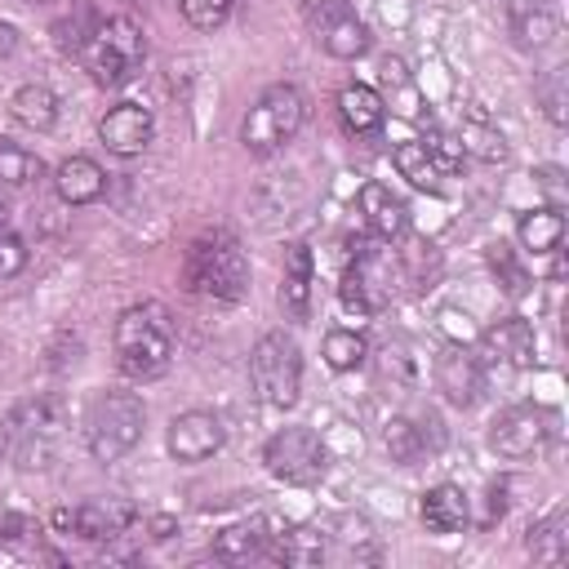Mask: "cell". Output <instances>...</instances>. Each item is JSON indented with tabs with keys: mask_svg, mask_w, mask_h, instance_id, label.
Returning a JSON list of instances; mask_svg holds the SVG:
<instances>
[{
	"mask_svg": "<svg viewBox=\"0 0 569 569\" xmlns=\"http://www.w3.org/2000/svg\"><path fill=\"white\" fill-rule=\"evenodd\" d=\"M173 360V320L160 302H133L116 320V365L133 382H151Z\"/></svg>",
	"mask_w": 569,
	"mask_h": 569,
	"instance_id": "obj_1",
	"label": "cell"
},
{
	"mask_svg": "<svg viewBox=\"0 0 569 569\" xmlns=\"http://www.w3.org/2000/svg\"><path fill=\"white\" fill-rule=\"evenodd\" d=\"M62 431H67V413L53 396H27L9 409L4 418V445L9 458L22 471H44L58 449H62Z\"/></svg>",
	"mask_w": 569,
	"mask_h": 569,
	"instance_id": "obj_2",
	"label": "cell"
},
{
	"mask_svg": "<svg viewBox=\"0 0 569 569\" xmlns=\"http://www.w3.org/2000/svg\"><path fill=\"white\" fill-rule=\"evenodd\" d=\"M182 276H187L191 293H204L213 302H240L244 289H249V258H244L236 236L213 231V236H200L187 249Z\"/></svg>",
	"mask_w": 569,
	"mask_h": 569,
	"instance_id": "obj_3",
	"label": "cell"
},
{
	"mask_svg": "<svg viewBox=\"0 0 569 569\" xmlns=\"http://www.w3.org/2000/svg\"><path fill=\"white\" fill-rule=\"evenodd\" d=\"M147 431V405L133 391H98L84 409V445L98 462H120Z\"/></svg>",
	"mask_w": 569,
	"mask_h": 569,
	"instance_id": "obj_4",
	"label": "cell"
},
{
	"mask_svg": "<svg viewBox=\"0 0 569 569\" xmlns=\"http://www.w3.org/2000/svg\"><path fill=\"white\" fill-rule=\"evenodd\" d=\"M76 58L84 62V71H89L98 84L116 89V84H124V80H133V76L142 71V62H147V36H142V27H138L133 18H124V13L98 18L93 36L84 40V49H80Z\"/></svg>",
	"mask_w": 569,
	"mask_h": 569,
	"instance_id": "obj_5",
	"label": "cell"
},
{
	"mask_svg": "<svg viewBox=\"0 0 569 569\" xmlns=\"http://www.w3.org/2000/svg\"><path fill=\"white\" fill-rule=\"evenodd\" d=\"M302 120H307V98H302V89L298 84H267L258 98H253V107L244 111V120H240V142H244V151H253V156H271V151H280L284 142H293L298 138V129H302Z\"/></svg>",
	"mask_w": 569,
	"mask_h": 569,
	"instance_id": "obj_6",
	"label": "cell"
},
{
	"mask_svg": "<svg viewBox=\"0 0 569 569\" xmlns=\"http://www.w3.org/2000/svg\"><path fill=\"white\" fill-rule=\"evenodd\" d=\"M249 378H253V391H258L262 405L293 409L298 396H302V351H298V342L280 329L262 333L249 351Z\"/></svg>",
	"mask_w": 569,
	"mask_h": 569,
	"instance_id": "obj_7",
	"label": "cell"
},
{
	"mask_svg": "<svg viewBox=\"0 0 569 569\" xmlns=\"http://www.w3.org/2000/svg\"><path fill=\"white\" fill-rule=\"evenodd\" d=\"M262 462H267V471L276 480L298 485V489H311L329 471V449H325V440L311 427H280V431L267 436Z\"/></svg>",
	"mask_w": 569,
	"mask_h": 569,
	"instance_id": "obj_8",
	"label": "cell"
},
{
	"mask_svg": "<svg viewBox=\"0 0 569 569\" xmlns=\"http://www.w3.org/2000/svg\"><path fill=\"white\" fill-rule=\"evenodd\" d=\"M396 293V262L387 249H356V262H347L342 271V284H338V298L347 311L356 316H373L391 302Z\"/></svg>",
	"mask_w": 569,
	"mask_h": 569,
	"instance_id": "obj_9",
	"label": "cell"
},
{
	"mask_svg": "<svg viewBox=\"0 0 569 569\" xmlns=\"http://www.w3.org/2000/svg\"><path fill=\"white\" fill-rule=\"evenodd\" d=\"M556 431V418L542 405H507L493 422H489V449L498 458H533L538 449H547Z\"/></svg>",
	"mask_w": 569,
	"mask_h": 569,
	"instance_id": "obj_10",
	"label": "cell"
},
{
	"mask_svg": "<svg viewBox=\"0 0 569 569\" xmlns=\"http://www.w3.org/2000/svg\"><path fill=\"white\" fill-rule=\"evenodd\" d=\"M307 13H311L316 44H320L329 58H338V62H356V58L369 53L373 36H369L365 18H356V9H351L347 0H320V4L307 9Z\"/></svg>",
	"mask_w": 569,
	"mask_h": 569,
	"instance_id": "obj_11",
	"label": "cell"
},
{
	"mask_svg": "<svg viewBox=\"0 0 569 569\" xmlns=\"http://www.w3.org/2000/svg\"><path fill=\"white\" fill-rule=\"evenodd\" d=\"M133 516L138 511L124 498H84L80 507L53 511V525L62 533H76V538H89V542H111L133 525Z\"/></svg>",
	"mask_w": 569,
	"mask_h": 569,
	"instance_id": "obj_12",
	"label": "cell"
},
{
	"mask_svg": "<svg viewBox=\"0 0 569 569\" xmlns=\"http://www.w3.org/2000/svg\"><path fill=\"white\" fill-rule=\"evenodd\" d=\"M222 440H227V427H222V418L209 413V409H187V413H178V418L169 422V436H164L169 453H173L178 462H187V467L213 458V453L222 449Z\"/></svg>",
	"mask_w": 569,
	"mask_h": 569,
	"instance_id": "obj_13",
	"label": "cell"
},
{
	"mask_svg": "<svg viewBox=\"0 0 569 569\" xmlns=\"http://www.w3.org/2000/svg\"><path fill=\"white\" fill-rule=\"evenodd\" d=\"M151 133H156V120L142 102H116L98 120V138L111 156H142L151 147Z\"/></svg>",
	"mask_w": 569,
	"mask_h": 569,
	"instance_id": "obj_14",
	"label": "cell"
},
{
	"mask_svg": "<svg viewBox=\"0 0 569 569\" xmlns=\"http://www.w3.org/2000/svg\"><path fill=\"white\" fill-rule=\"evenodd\" d=\"M436 387L445 391L449 405L471 409V405L480 400V391H485V365H480L467 347L449 342V347L436 356Z\"/></svg>",
	"mask_w": 569,
	"mask_h": 569,
	"instance_id": "obj_15",
	"label": "cell"
},
{
	"mask_svg": "<svg viewBox=\"0 0 569 569\" xmlns=\"http://www.w3.org/2000/svg\"><path fill=\"white\" fill-rule=\"evenodd\" d=\"M311 289H316V258L302 240L284 244V276H280V307L289 320H311Z\"/></svg>",
	"mask_w": 569,
	"mask_h": 569,
	"instance_id": "obj_16",
	"label": "cell"
},
{
	"mask_svg": "<svg viewBox=\"0 0 569 569\" xmlns=\"http://www.w3.org/2000/svg\"><path fill=\"white\" fill-rule=\"evenodd\" d=\"M485 351L493 360H502L507 369H533V356H538V333L525 316H502L493 320L485 333H480Z\"/></svg>",
	"mask_w": 569,
	"mask_h": 569,
	"instance_id": "obj_17",
	"label": "cell"
},
{
	"mask_svg": "<svg viewBox=\"0 0 569 569\" xmlns=\"http://www.w3.org/2000/svg\"><path fill=\"white\" fill-rule=\"evenodd\" d=\"M53 191H58L62 204L80 209V204L102 200V191H107V173H102V164H98L93 156H67V160L53 169Z\"/></svg>",
	"mask_w": 569,
	"mask_h": 569,
	"instance_id": "obj_18",
	"label": "cell"
},
{
	"mask_svg": "<svg viewBox=\"0 0 569 569\" xmlns=\"http://www.w3.org/2000/svg\"><path fill=\"white\" fill-rule=\"evenodd\" d=\"M213 556L227 565H249V560H276V533H267V520H240L227 525L213 538Z\"/></svg>",
	"mask_w": 569,
	"mask_h": 569,
	"instance_id": "obj_19",
	"label": "cell"
},
{
	"mask_svg": "<svg viewBox=\"0 0 569 569\" xmlns=\"http://www.w3.org/2000/svg\"><path fill=\"white\" fill-rule=\"evenodd\" d=\"M360 213H365V227L378 240H396L409 227V209H405V200L387 182H365L360 187Z\"/></svg>",
	"mask_w": 569,
	"mask_h": 569,
	"instance_id": "obj_20",
	"label": "cell"
},
{
	"mask_svg": "<svg viewBox=\"0 0 569 569\" xmlns=\"http://www.w3.org/2000/svg\"><path fill=\"white\" fill-rule=\"evenodd\" d=\"M418 516H422V525H427L431 533H458V529H467V520H471V502H467L462 485L440 480V485H431V489L422 493Z\"/></svg>",
	"mask_w": 569,
	"mask_h": 569,
	"instance_id": "obj_21",
	"label": "cell"
},
{
	"mask_svg": "<svg viewBox=\"0 0 569 569\" xmlns=\"http://www.w3.org/2000/svg\"><path fill=\"white\" fill-rule=\"evenodd\" d=\"M338 116H342L347 133L365 138V133H378V129H382L387 102H382V93H378L373 84H356V80H351V84L338 89Z\"/></svg>",
	"mask_w": 569,
	"mask_h": 569,
	"instance_id": "obj_22",
	"label": "cell"
},
{
	"mask_svg": "<svg viewBox=\"0 0 569 569\" xmlns=\"http://www.w3.org/2000/svg\"><path fill=\"white\" fill-rule=\"evenodd\" d=\"M502 9L520 49H547L556 40V13L542 0H502Z\"/></svg>",
	"mask_w": 569,
	"mask_h": 569,
	"instance_id": "obj_23",
	"label": "cell"
},
{
	"mask_svg": "<svg viewBox=\"0 0 569 569\" xmlns=\"http://www.w3.org/2000/svg\"><path fill=\"white\" fill-rule=\"evenodd\" d=\"M9 111L18 124H27L31 133H49L58 124V93L49 84H22L13 98H9Z\"/></svg>",
	"mask_w": 569,
	"mask_h": 569,
	"instance_id": "obj_24",
	"label": "cell"
},
{
	"mask_svg": "<svg viewBox=\"0 0 569 569\" xmlns=\"http://www.w3.org/2000/svg\"><path fill=\"white\" fill-rule=\"evenodd\" d=\"M516 236H520V244H525L529 253H556L560 240H565V213L551 209V204H538V209L520 213Z\"/></svg>",
	"mask_w": 569,
	"mask_h": 569,
	"instance_id": "obj_25",
	"label": "cell"
},
{
	"mask_svg": "<svg viewBox=\"0 0 569 569\" xmlns=\"http://www.w3.org/2000/svg\"><path fill=\"white\" fill-rule=\"evenodd\" d=\"M525 551L538 560V565H560L569 556V533H565V511H551L547 520L529 525L525 533Z\"/></svg>",
	"mask_w": 569,
	"mask_h": 569,
	"instance_id": "obj_26",
	"label": "cell"
},
{
	"mask_svg": "<svg viewBox=\"0 0 569 569\" xmlns=\"http://www.w3.org/2000/svg\"><path fill=\"white\" fill-rule=\"evenodd\" d=\"M458 147H462V156H476V160H485V164L507 160V138H502L485 116H467V120L458 124Z\"/></svg>",
	"mask_w": 569,
	"mask_h": 569,
	"instance_id": "obj_27",
	"label": "cell"
},
{
	"mask_svg": "<svg viewBox=\"0 0 569 569\" xmlns=\"http://www.w3.org/2000/svg\"><path fill=\"white\" fill-rule=\"evenodd\" d=\"M485 262H489V271H493V280H498V289L507 293V298H520V293H529V284H533V276H529V267H525V258L511 249V244H502V240H493L489 249H485Z\"/></svg>",
	"mask_w": 569,
	"mask_h": 569,
	"instance_id": "obj_28",
	"label": "cell"
},
{
	"mask_svg": "<svg viewBox=\"0 0 569 569\" xmlns=\"http://www.w3.org/2000/svg\"><path fill=\"white\" fill-rule=\"evenodd\" d=\"M93 27H98V9H93V0H71L67 13L53 18V40H58L62 53H80L84 40L93 36Z\"/></svg>",
	"mask_w": 569,
	"mask_h": 569,
	"instance_id": "obj_29",
	"label": "cell"
},
{
	"mask_svg": "<svg viewBox=\"0 0 569 569\" xmlns=\"http://www.w3.org/2000/svg\"><path fill=\"white\" fill-rule=\"evenodd\" d=\"M391 164L400 169V178H409L418 191H440V169H436V160L427 156V147L422 142H396L391 147Z\"/></svg>",
	"mask_w": 569,
	"mask_h": 569,
	"instance_id": "obj_30",
	"label": "cell"
},
{
	"mask_svg": "<svg viewBox=\"0 0 569 569\" xmlns=\"http://www.w3.org/2000/svg\"><path fill=\"white\" fill-rule=\"evenodd\" d=\"M533 93H538L542 116H547L556 129H565V124H569V67H551V71H542L538 84H533Z\"/></svg>",
	"mask_w": 569,
	"mask_h": 569,
	"instance_id": "obj_31",
	"label": "cell"
},
{
	"mask_svg": "<svg viewBox=\"0 0 569 569\" xmlns=\"http://www.w3.org/2000/svg\"><path fill=\"white\" fill-rule=\"evenodd\" d=\"M320 356H325V365H329V369L351 373V369H360V365H365L369 342H365V333H356V329H329V333H325Z\"/></svg>",
	"mask_w": 569,
	"mask_h": 569,
	"instance_id": "obj_32",
	"label": "cell"
},
{
	"mask_svg": "<svg viewBox=\"0 0 569 569\" xmlns=\"http://www.w3.org/2000/svg\"><path fill=\"white\" fill-rule=\"evenodd\" d=\"M40 178H44V160H40L36 151H27L22 142L0 138V182H9V187H31V182H40Z\"/></svg>",
	"mask_w": 569,
	"mask_h": 569,
	"instance_id": "obj_33",
	"label": "cell"
},
{
	"mask_svg": "<svg viewBox=\"0 0 569 569\" xmlns=\"http://www.w3.org/2000/svg\"><path fill=\"white\" fill-rule=\"evenodd\" d=\"M382 445H387L391 462H400V467H413L427 453L422 449V436H418V422H409V418H391L382 427Z\"/></svg>",
	"mask_w": 569,
	"mask_h": 569,
	"instance_id": "obj_34",
	"label": "cell"
},
{
	"mask_svg": "<svg viewBox=\"0 0 569 569\" xmlns=\"http://www.w3.org/2000/svg\"><path fill=\"white\" fill-rule=\"evenodd\" d=\"M231 4H236V0H178L182 18H187L196 31H218V27L231 18Z\"/></svg>",
	"mask_w": 569,
	"mask_h": 569,
	"instance_id": "obj_35",
	"label": "cell"
},
{
	"mask_svg": "<svg viewBox=\"0 0 569 569\" xmlns=\"http://www.w3.org/2000/svg\"><path fill=\"white\" fill-rule=\"evenodd\" d=\"M422 147H427V156L436 160V169L440 173H458L462 169V147H458V133H445V129H427V138H422Z\"/></svg>",
	"mask_w": 569,
	"mask_h": 569,
	"instance_id": "obj_36",
	"label": "cell"
},
{
	"mask_svg": "<svg viewBox=\"0 0 569 569\" xmlns=\"http://www.w3.org/2000/svg\"><path fill=\"white\" fill-rule=\"evenodd\" d=\"M436 325H440V333H445L449 342H458V347H467V342L480 338V329L471 325V316H467L462 307H440V311H436Z\"/></svg>",
	"mask_w": 569,
	"mask_h": 569,
	"instance_id": "obj_37",
	"label": "cell"
},
{
	"mask_svg": "<svg viewBox=\"0 0 569 569\" xmlns=\"http://www.w3.org/2000/svg\"><path fill=\"white\" fill-rule=\"evenodd\" d=\"M382 378H396V382L413 387L418 365H413V356H409V342H387V347H382Z\"/></svg>",
	"mask_w": 569,
	"mask_h": 569,
	"instance_id": "obj_38",
	"label": "cell"
},
{
	"mask_svg": "<svg viewBox=\"0 0 569 569\" xmlns=\"http://www.w3.org/2000/svg\"><path fill=\"white\" fill-rule=\"evenodd\" d=\"M533 182H538V191L547 196L551 209H565L569 187H565V169H560V164H542V169H533Z\"/></svg>",
	"mask_w": 569,
	"mask_h": 569,
	"instance_id": "obj_39",
	"label": "cell"
},
{
	"mask_svg": "<svg viewBox=\"0 0 569 569\" xmlns=\"http://www.w3.org/2000/svg\"><path fill=\"white\" fill-rule=\"evenodd\" d=\"M22 267H27V244L13 231H0V280L22 276Z\"/></svg>",
	"mask_w": 569,
	"mask_h": 569,
	"instance_id": "obj_40",
	"label": "cell"
},
{
	"mask_svg": "<svg viewBox=\"0 0 569 569\" xmlns=\"http://www.w3.org/2000/svg\"><path fill=\"white\" fill-rule=\"evenodd\" d=\"M507 516V485H493L489 489V511H485V525H493V520H502Z\"/></svg>",
	"mask_w": 569,
	"mask_h": 569,
	"instance_id": "obj_41",
	"label": "cell"
},
{
	"mask_svg": "<svg viewBox=\"0 0 569 569\" xmlns=\"http://www.w3.org/2000/svg\"><path fill=\"white\" fill-rule=\"evenodd\" d=\"M18 44H22V40H18V27H13V22H0V58H13Z\"/></svg>",
	"mask_w": 569,
	"mask_h": 569,
	"instance_id": "obj_42",
	"label": "cell"
},
{
	"mask_svg": "<svg viewBox=\"0 0 569 569\" xmlns=\"http://www.w3.org/2000/svg\"><path fill=\"white\" fill-rule=\"evenodd\" d=\"M4 222H9V209H4V204H0V231H4Z\"/></svg>",
	"mask_w": 569,
	"mask_h": 569,
	"instance_id": "obj_43",
	"label": "cell"
},
{
	"mask_svg": "<svg viewBox=\"0 0 569 569\" xmlns=\"http://www.w3.org/2000/svg\"><path fill=\"white\" fill-rule=\"evenodd\" d=\"M4 453H9V445H4V427H0V458H4Z\"/></svg>",
	"mask_w": 569,
	"mask_h": 569,
	"instance_id": "obj_44",
	"label": "cell"
},
{
	"mask_svg": "<svg viewBox=\"0 0 569 569\" xmlns=\"http://www.w3.org/2000/svg\"><path fill=\"white\" fill-rule=\"evenodd\" d=\"M298 4H302V9H316V4H320V0H298Z\"/></svg>",
	"mask_w": 569,
	"mask_h": 569,
	"instance_id": "obj_45",
	"label": "cell"
}]
</instances>
